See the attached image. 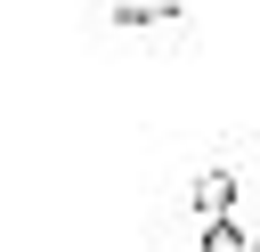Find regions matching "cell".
Instances as JSON below:
<instances>
[{"instance_id": "6da1fadb", "label": "cell", "mask_w": 260, "mask_h": 252, "mask_svg": "<svg viewBox=\"0 0 260 252\" xmlns=\"http://www.w3.org/2000/svg\"><path fill=\"white\" fill-rule=\"evenodd\" d=\"M89 24L114 33V41H187V33H195V16H187L179 0H114V8H98Z\"/></svg>"}, {"instance_id": "7a4b0ae2", "label": "cell", "mask_w": 260, "mask_h": 252, "mask_svg": "<svg viewBox=\"0 0 260 252\" xmlns=\"http://www.w3.org/2000/svg\"><path fill=\"white\" fill-rule=\"evenodd\" d=\"M187 203H195V219H203V211H236V171H228V163H211V171H195V187H187Z\"/></svg>"}, {"instance_id": "3957f363", "label": "cell", "mask_w": 260, "mask_h": 252, "mask_svg": "<svg viewBox=\"0 0 260 252\" xmlns=\"http://www.w3.org/2000/svg\"><path fill=\"white\" fill-rule=\"evenodd\" d=\"M203 252H252V236L236 228V211H203Z\"/></svg>"}]
</instances>
